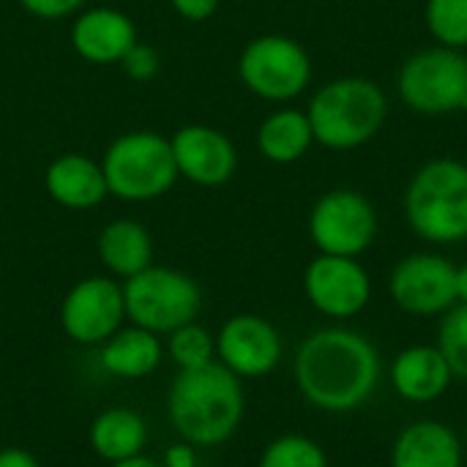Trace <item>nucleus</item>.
<instances>
[{
	"instance_id": "1",
	"label": "nucleus",
	"mask_w": 467,
	"mask_h": 467,
	"mask_svg": "<svg viewBox=\"0 0 467 467\" xmlns=\"http://www.w3.org/2000/svg\"><path fill=\"white\" fill-rule=\"evenodd\" d=\"M296 383L309 405L350 413L369 402L380 383L378 348L358 331L323 328L304 339L296 356Z\"/></svg>"
},
{
	"instance_id": "2",
	"label": "nucleus",
	"mask_w": 467,
	"mask_h": 467,
	"mask_svg": "<svg viewBox=\"0 0 467 467\" xmlns=\"http://www.w3.org/2000/svg\"><path fill=\"white\" fill-rule=\"evenodd\" d=\"M170 421L189 446H219L244 419V389L224 364L181 369L170 389Z\"/></svg>"
},
{
	"instance_id": "3",
	"label": "nucleus",
	"mask_w": 467,
	"mask_h": 467,
	"mask_svg": "<svg viewBox=\"0 0 467 467\" xmlns=\"http://www.w3.org/2000/svg\"><path fill=\"white\" fill-rule=\"evenodd\" d=\"M306 115L315 142L328 150H356L383 131L389 99L367 77H339L312 96Z\"/></svg>"
},
{
	"instance_id": "4",
	"label": "nucleus",
	"mask_w": 467,
	"mask_h": 467,
	"mask_svg": "<svg viewBox=\"0 0 467 467\" xmlns=\"http://www.w3.org/2000/svg\"><path fill=\"white\" fill-rule=\"evenodd\" d=\"M410 230L435 246L467 241V164L451 156L430 159L408 181L402 197Z\"/></svg>"
},
{
	"instance_id": "5",
	"label": "nucleus",
	"mask_w": 467,
	"mask_h": 467,
	"mask_svg": "<svg viewBox=\"0 0 467 467\" xmlns=\"http://www.w3.org/2000/svg\"><path fill=\"white\" fill-rule=\"evenodd\" d=\"M107 189L131 202L161 197L178 178L172 145L153 131H131L118 137L104 156Z\"/></svg>"
},
{
	"instance_id": "6",
	"label": "nucleus",
	"mask_w": 467,
	"mask_h": 467,
	"mask_svg": "<svg viewBox=\"0 0 467 467\" xmlns=\"http://www.w3.org/2000/svg\"><path fill=\"white\" fill-rule=\"evenodd\" d=\"M400 99L419 115H451L467 109V55L430 47L410 55L397 74Z\"/></svg>"
},
{
	"instance_id": "7",
	"label": "nucleus",
	"mask_w": 467,
	"mask_h": 467,
	"mask_svg": "<svg viewBox=\"0 0 467 467\" xmlns=\"http://www.w3.org/2000/svg\"><path fill=\"white\" fill-rule=\"evenodd\" d=\"M123 304L137 328L150 334H172L175 328L194 323L202 298L200 287L186 274L148 265L126 282Z\"/></svg>"
},
{
	"instance_id": "8",
	"label": "nucleus",
	"mask_w": 467,
	"mask_h": 467,
	"mask_svg": "<svg viewBox=\"0 0 467 467\" xmlns=\"http://www.w3.org/2000/svg\"><path fill=\"white\" fill-rule=\"evenodd\" d=\"M244 85L268 101H290L312 82V57L290 36H260L246 44L238 60Z\"/></svg>"
},
{
	"instance_id": "9",
	"label": "nucleus",
	"mask_w": 467,
	"mask_h": 467,
	"mask_svg": "<svg viewBox=\"0 0 467 467\" xmlns=\"http://www.w3.org/2000/svg\"><path fill=\"white\" fill-rule=\"evenodd\" d=\"M309 238L320 254L358 257L378 238V211L356 189L326 192L309 213Z\"/></svg>"
},
{
	"instance_id": "10",
	"label": "nucleus",
	"mask_w": 467,
	"mask_h": 467,
	"mask_svg": "<svg viewBox=\"0 0 467 467\" xmlns=\"http://www.w3.org/2000/svg\"><path fill=\"white\" fill-rule=\"evenodd\" d=\"M391 301L416 317L443 315L457 304V265L435 252L400 260L389 279Z\"/></svg>"
},
{
	"instance_id": "11",
	"label": "nucleus",
	"mask_w": 467,
	"mask_h": 467,
	"mask_svg": "<svg viewBox=\"0 0 467 467\" xmlns=\"http://www.w3.org/2000/svg\"><path fill=\"white\" fill-rule=\"evenodd\" d=\"M309 304L326 317H356L372 298V279L356 257L317 254L304 274Z\"/></svg>"
},
{
	"instance_id": "12",
	"label": "nucleus",
	"mask_w": 467,
	"mask_h": 467,
	"mask_svg": "<svg viewBox=\"0 0 467 467\" xmlns=\"http://www.w3.org/2000/svg\"><path fill=\"white\" fill-rule=\"evenodd\" d=\"M123 315V290L104 276H90L74 285L60 306V323L66 334L79 345H99L109 339L118 331Z\"/></svg>"
},
{
	"instance_id": "13",
	"label": "nucleus",
	"mask_w": 467,
	"mask_h": 467,
	"mask_svg": "<svg viewBox=\"0 0 467 467\" xmlns=\"http://www.w3.org/2000/svg\"><path fill=\"white\" fill-rule=\"evenodd\" d=\"M216 350L233 375L263 378L276 369L282 358V339L268 320L257 315H238L222 326Z\"/></svg>"
},
{
	"instance_id": "14",
	"label": "nucleus",
	"mask_w": 467,
	"mask_h": 467,
	"mask_svg": "<svg viewBox=\"0 0 467 467\" xmlns=\"http://www.w3.org/2000/svg\"><path fill=\"white\" fill-rule=\"evenodd\" d=\"M170 145L178 175L200 186H222L238 167L233 142L211 126H183Z\"/></svg>"
},
{
	"instance_id": "15",
	"label": "nucleus",
	"mask_w": 467,
	"mask_h": 467,
	"mask_svg": "<svg viewBox=\"0 0 467 467\" xmlns=\"http://www.w3.org/2000/svg\"><path fill=\"white\" fill-rule=\"evenodd\" d=\"M74 49L90 63H118L137 44L134 25L115 8H93L74 22Z\"/></svg>"
},
{
	"instance_id": "16",
	"label": "nucleus",
	"mask_w": 467,
	"mask_h": 467,
	"mask_svg": "<svg viewBox=\"0 0 467 467\" xmlns=\"http://www.w3.org/2000/svg\"><path fill=\"white\" fill-rule=\"evenodd\" d=\"M451 369L438 348L416 345L402 350L391 364V386L408 402H435L451 386Z\"/></svg>"
},
{
	"instance_id": "17",
	"label": "nucleus",
	"mask_w": 467,
	"mask_h": 467,
	"mask_svg": "<svg viewBox=\"0 0 467 467\" xmlns=\"http://www.w3.org/2000/svg\"><path fill=\"white\" fill-rule=\"evenodd\" d=\"M391 467H462V443L441 421H416L400 432L391 449Z\"/></svg>"
},
{
	"instance_id": "18",
	"label": "nucleus",
	"mask_w": 467,
	"mask_h": 467,
	"mask_svg": "<svg viewBox=\"0 0 467 467\" xmlns=\"http://www.w3.org/2000/svg\"><path fill=\"white\" fill-rule=\"evenodd\" d=\"M47 192L55 202L82 211V208L99 205L109 189H107L104 170L96 161H90L79 153H66L49 164Z\"/></svg>"
},
{
	"instance_id": "19",
	"label": "nucleus",
	"mask_w": 467,
	"mask_h": 467,
	"mask_svg": "<svg viewBox=\"0 0 467 467\" xmlns=\"http://www.w3.org/2000/svg\"><path fill=\"white\" fill-rule=\"evenodd\" d=\"M312 142V123L301 109H276L260 123L257 131V148L274 164H293L304 159Z\"/></svg>"
},
{
	"instance_id": "20",
	"label": "nucleus",
	"mask_w": 467,
	"mask_h": 467,
	"mask_svg": "<svg viewBox=\"0 0 467 467\" xmlns=\"http://www.w3.org/2000/svg\"><path fill=\"white\" fill-rule=\"evenodd\" d=\"M99 257L101 263L118 274L131 279L134 274L145 271L153 257V241L148 230L131 219H120L104 227L99 238Z\"/></svg>"
},
{
	"instance_id": "21",
	"label": "nucleus",
	"mask_w": 467,
	"mask_h": 467,
	"mask_svg": "<svg viewBox=\"0 0 467 467\" xmlns=\"http://www.w3.org/2000/svg\"><path fill=\"white\" fill-rule=\"evenodd\" d=\"M148 441V427L140 413L126 408L104 410L90 427V443L96 454L107 462H120L142 454Z\"/></svg>"
},
{
	"instance_id": "22",
	"label": "nucleus",
	"mask_w": 467,
	"mask_h": 467,
	"mask_svg": "<svg viewBox=\"0 0 467 467\" xmlns=\"http://www.w3.org/2000/svg\"><path fill=\"white\" fill-rule=\"evenodd\" d=\"M161 361V345L156 334L145 328H129L118 337H109L101 350V364L115 378H145Z\"/></svg>"
},
{
	"instance_id": "23",
	"label": "nucleus",
	"mask_w": 467,
	"mask_h": 467,
	"mask_svg": "<svg viewBox=\"0 0 467 467\" xmlns=\"http://www.w3.org/2000/svg\"><path fill=\"white\" fill-rule=\"evenodd\" d=\"M424 19L430 36L449 49L467 47V0H427Z\"/></svg>"
},
{
	"instance_id": "24",
	"label": "nucleus",
	"mask_w": 467,
	"mask_h": 467,
	"mask_svg": "<svg viewBox=\"0 0 467 467\" xmlns=\"http://www.w3.org/2000/svg\"><path fill=\"white\" fill-rule=\"evenodd\" d=\"M435 348L443 353L451 375L467 380V304H454L443 312Z\"/></svg>"
},
{
	"instance_id": "25",
	"label": "nucleus",
	"mask_w": 467,
	"mask_h": 467,
	"mask_svg": "<svg viewBox=\"0 0 467 467\" xmlns=\"http://www.w3.org/2000/svg\"><path fill=\"white\" fill-rule=\"evenodd\" d=\"M260 467H328V460L315 441L304 435H285L263 451Z\"/></svg>"
},
{
	"instance_id": "26",
	"label": "nucleus",
	"mask_w": 467,
	"mask_h": 467,
	"mask_svg": "<svg viewBox=\"0 0 467 467\" xmlns=\"http://www.w3.org/2000/svg\"><path fill=\"white\" fill-rule=\"evenodd\" d=\"M216 353V342L211 339V334L194 323H186L181 328L172 331L170 337V356L181 369H197L213 361Z\"/></svg>"
},
{
	"instance_id": "27",
	"label": "nucleus",
	"mask_w": 467,
	"mask_h": 467,
	"mask_svg": "<svg viewBox=\"0 0 467 467\" xmlns=\"http://www.w3.org/2000/svg\"><path fill=\"white\" fill-rule=\"evenodd\" d=\"M123 71L131 79H150L159 71V55L156 49H150L148 44H134L126 55H123Z\"/></svg>"
},
{
	"instance_id": "28",
	"label": "nucleus",
	"mask_w": 467,
	"mask_h": 467,
	"mask_svg": "<svg viewBox=\"0 0 467 467\" xmlns=\"http://www.w3.org/2000/svg\"><path fill=\"white\" fill-rule=\"evenodd\" d=\"M22 5L36 14V16H44V19H57V16H66L71 14L74 8L82 5V0H22Z\"/></svg>"
},
{
	"instance_id": "29",
	"label": "nucleus",
	"mask_w": 467,
	"mask_h": 467,
	"mask_svg": "<svg viewBox=\"0 0 467 467\" xmlns=\"http://www.w3.org/2000/svg\"><path fill=\"white\" fill-rule=\"evenodd\" d=\"M172 8L186 16V19H194V22H202L208 16L216 14L219 8V0H172Z\"/></svg>"
},
{
	"instance_id": "30",
	"label": "nucleus",
	"mask_w": 467,
	"mask_h": 467,
	"mask_svg": "<svg viewBox=\"0 0 467 467\" xmlns=\"http://www.w3.org/2000/svg\"><path fill=\"white\" fill-rule=\"evenodd\" d=\"M0 467H38V460L25 449H3Z\"/></svg>"
},
{
	"instance_id": "31",
	"label": "nucleus",
	"mask_w": 467,
	"mask_h": 467,
	"mask_svg": "<svg viewBox=\"0 0 467 467\" xmlns=\"http://www.w3.org/2000/svg\"><path fill=\"white\" fill-rule=\"evenodd\" d=\"M167 467H197V457L192 446H172L167 451Z\"/></svg>"
},
{
	"instance_id": "32",
	"label": "nucleus",
	"mask_w": 467,
	"mask_h": 467,
	"mask_svg": "<svg viewBox=\"0 0 467 467\" xmlns=\"http://www.w3.org/2000/svg\"><path fill=\"white\" fill-rule=\"evenodd\" d=\"M457 304H467V263L457 268Z\"/></svg>"
},
{
	"instance_id": "33",
	"label": "nucleus",
	"mask_w": 467,
	"mask_h": 467,
	"mask_svg": "<svg viewBox=\"0 0 467 467\" xmlns=\"http://www.w3.org/2000/svg\"><path fill=\"white\" fill-rule=\"evenodd\" d=\"M112 467H159L153 460H148V457H142V454H137V457H131V460H120V462H112Z\"/></svg>"
}]
</instances>
